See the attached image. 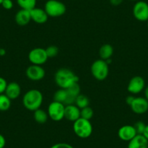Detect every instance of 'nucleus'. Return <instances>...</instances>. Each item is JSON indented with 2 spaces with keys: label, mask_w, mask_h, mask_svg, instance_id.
<instances>
[{
  "label": "nucleus",
  "mask_w": 148,
  "mask_h": 148,
  "mask_svg": "<svg viewBox=\"0 0 148 148\" xmlns=\"http://www.w3.org/2000/svg\"><path fill=\"white\" fill-rule=\"evenodd\" d=\"M144 94H145V98L148 101V86H145L144 89Z\"/></svg>",
  "instance_id": "f704fd0d"
},
{
  "label": "nucleus",
  "mask_w": 148,
  "mask_h": 148,
  "mask_svg": "<svg viewBox=\"0 0 148 148\" xmlns=\"http://www.w3.org/2000/svg\"><path fill=\"white\" fill-rule=\"evenodd\" d=\"M31 13V21L35 22L37 24H44L47 21L48 15L45 12V9L35 8L30 11Z\"/></svg>",
  "instance_id": "4468645a"
},
{
  "label": "nucleus",
  "mask_w": 148,
  "mask_h": 148,
  "mask_svg": "<svg viewBox=\"0 0 148 148\" xmlns=\"http://www.w3.org/2000/svg\"><path fill=\"white\" fill-rule=\"evenodd\" d=\"M46 49L47 55L48 58H53L56 57L59 53V49L56 46L51 45L48 47Z\"/></svg>",
  "instance_id": "a878e982"
},
{
  "label": "nucleus",
  "mask_w": 148,
  "mask_h": 148,
  "mask_svg": "<svg viewBox=\"0 0 148 148\" xmlns=\"http://www.w3.org/2000/svg\"><path fill=\"white\" fill-rule=\"evenodd\" d=\"M11 107V99L5 94L0 95V111H7Z\"/></svg>",
  "instance_id": "4be33fe9"
},
{
  "label": "nucleus",
  "mask_w": 148,
  "mask_h": 148,
  "mask_svg": "<svg viewBox=\"0 0 148 148\" xmlns=\"http://www.w3.org/2000/svg\"><path fill=\"white\" fill-rule=\"evenodd\" d=\"M0 49H1V47H0Z\"/></svg>",
  "instance_id": "ea45409f"
},
{
  "label": "nucleus",
  "mask_w": 148,
  "mask_h": 148,
  "mask_svg": "<svg viewBox=\"0 0 148 148\" xmlns=\"http://www.w3.org/2000/svg\"><path fill=\"white\" fill-rule=\"evenodd\" d=\"M21 93V86L16 82H11L8 84L5 94L11 99H17L19 97Z\"/></svg>",
  "instance_id": "2eb2a0df"
},
{
  "label": "nucleus",
  "mask_w": 148,
  "mask_h": 148,
  "mask_svg": "<svg viewBox=\"0 0 148 148\" xmlns=\"http://www.w3.org/2000/svg\"><path fill=\"white\" fill-rule=\"evenodd\" d=\"M93 116L94 111L92 108H91L89 106L81 109V118H82V119L90 121L93 117Z\"/></svg>",
  "instance_id": "393cba45"
},
{
  "label": "nucleus",
  "mask_w": 148,
  "mask_h": 148,
  "mask_svg": "<svg viewBox=\"0 0 148 148\" xmlns=\"http://www.w3.org/2000/svg\"><path fill=\"white\" fill-rule=\"evenodd\" d=\"M66 91L67 92H68V96L71 97L76 98V97H77L78 95H80L81 92V87L80 86H79V82L71 85V86H69L68 89H66Z\"/></svg>",
  "instance_id": "b1692460"
},
{
  "label": "nucleus",
  "mask_w": 148,
  "mask_h": 148,
  "mask_svg": "<svg viewBox=\"0 0 148 148\" xmlns=\"http://www.w3.org/2000/svg\"><path fill=\"white\" fill-rule=\"evenodd\" d=\"M1 5H2L4 9L7 10H10L12 9L14 5L12 0H4Z\"/></svg>",
  "instance_id": "c85d7f7f"
},
{
  "label": "nucleus",
  "mask_w": 148,
  "mask_h": 148,
  "mask_svg": "<svg viewBox=\"0 0 148 148\" xmlns=\"http://www.w3.org/2000/svg\"><path fill=\"white\" fill-rule=\"evenodd\" d=\"M81 118V109L76 105H68L65 107L64 119H66L69 121L74 122Z\"/></svg>",
  "instance_id": "ddd939ff"
},
{
  "label": "nucleus",
  "mask_w": 148,
  "mask_h": 148,
  "mask_svg": "<svg viewBox=\"0 0 148 148\" xmlns=\"http://www.w3.org/2000/svg\"><path fill=\"white\" fill-rule=\"evenodd\" d=\"M145 88V79L139 76H135L129 81L127 90L132 95H138L144 91Z\"/></svg>",
  "instance_id": "9d476101"
},
{
  "label": "nucleus",
  "mask_w": 148,
  "mask_h": 148,
  "mask_svg": "<svg viewBox=\"0 0 148 148\" xmlns=\"http://www.w3.org/2000/svg\"><path fill=\"white\" fill-rule=\"evenodd\" d=\"M45 10L51 18H59L66 12V6L59 0H48L45 5Z\"/></svg>",
  "instance_id": "39448f33"
},
{
  "label": "nucleus",
  "mask_w": 148,
  "mask_h": 148,
  "mask_svg": "<svg viewBox=\"0 0 148 148\" xmlns=\"http://www.w3.org/2000/svg\"><path fill=\"white\" fill-rule=\"evenodd\" d=\"M8 84V82L4 78L0 77V95L5 93Z\"/></svg>",
  "instance_id": "cd10ccee"
},
{
  "label": "nucleus",
  "mask_w": 148,
  "mask_h": 148,
  "mask_svg": "<svg viewBox=\"0 0 148 148\" xmlns=\"http://www.w3.org/2000/svg\"><path fill=\"white\" fill-rule=\"evenodd\" d=\"M6 54V51H5V49L3 48H1L0 49V56H4Z\"/></svg>",
  "instance_id": "c9c22d12"
},
{
  "label": "nucleus",
  "mask_w": 148,
  "mask_h": 148,
  "mask_svg": "<svg viewBox=\"0 0 148 148\" xmlns=\"http://www.w3.org/2000/svg\"><path fill=\"white\" fill-rule=\"evenodd\" d=\"M73 129L75 134L82 139H86L92 135L93 132V126L89 120L79 118L73 122Z\"/></svg>",
  "instance_id": "7ed1b4c3"
},
{
  "label": "nucleus",
  "mask_w": 148,
  "mask_h": 148,
  "mask_svg": "<svg viewBox=\"0 0 148 148\" xmlns=\"http://www.w3.org/2000/svg\"><path fill=\"white\" fill-rule=\"evenodd\" d=\"M129 1H132V2H138L139 0H129Z\"/></svg>",
  "instance_id": "e433bc0d"
},
{
  "label": "nucleus",
  "mask_w": 148,
  "mask_h": 148,
  "mask_svg": "<svg viewBox=\"0 0 148 148\" xmlns=\"http://www.w3.org/2000/svg\"><path fill=\"white\" fill-rule=\"evenodd\" d=\"M147 28H148V21H147Z\"/></svg>",
  "instance_id": "58836bf2"
},
{
  "label": "nucleus",
  "mask_w": 148,
  "mask_h": 148,
  "mask_svg": "<svg viewBox=\"0 0 148 148\" xmlns=\"http://www.w3.org/2000/svg\"><path fill=\"white\" fill-rule=\"evenodd\" d=\"M28 58L32 65H42L48 60L46 49L41 47L34 48L31 49L28 55Z\"/></svg>",
  "instance_id": "0eeeda50"
},
{
  "label": "nucleus",
  "mask_w": 148,
  "mask_h": 148,
  "mask_svg": "<svg viewBox=\"0 0 148 148\" xmlns=\"http://www.w3.org/2000/svg\"><path fill=\"white\" fill-rule=\"evenodd\" d=\"M6 145V139L5 136L0 134V148H4Z\"/></svg>",
  "instance_id": "7c9ffc66"
},
{
  "label": "nucleus",
  "mask_w": 148,
  "mask_h": 148,
  "mask_svg": "<svg viewBox=\"0 0 148 148\" xmlns=\"http://www.w3.org/2000/svg\"><path fill=\"white\" fill-rule=\"evenodd\" d=\"M15 21L18 25H21V26L28 25L31 21L30 11L21 9L15 14Z\"/></svg>",
  "instance_id": "dca6fc26"
},
{
  "label": "nucleus",
  "mask_w": 148,
  "mask_h": 148,
  "mask_svg": "<svg viewBox=\"0 0 148 148\" xmlns=\"http://www.w3.org/2000/svg\"><path fill=\"white\" fill-rule=\"evenodd\" d=\"M21 9L31 11L36 6V0H16Z\"/></svg>",
  "instance_id": "aec40b11"
},
{
  "label": "nucleus",
  "mask_w": 148,
  "mask_h": 148,
  "mask_svg": "<svg viewBox=\"0 0 148 148\" xmlns=\"http://www.w3.org/2000/svg\"><path fill=\"white\" fill-rule=\"evenodd\" d=\"M113 47L109 44H105L102 45L99 51V55L100 57V59L103 60H110L113 55Z\"/></svg>",
  "instance_id": "a211bd4d"
},
{
  "label": "nucleus",
  "mask_w": 148,
  "mask_h": 148,
  "mask_svg": "<svg viewBox=\"0 0 148 148\" xmlns=\"http://www.w3.org/2000/svg\"><path fill=\"white\" fill-rule=\"evenodd\" d=\"M75 104L79 109H82L86 107H88L89 105V99L86 95H82L80 94L78 95L75 100Z\"/></svg>",
  "instance_id": "412c9836"
},
{
  "label": "nucleus",
  "mask_w": 148,
  "mask_h": 148,
  "mask_svg": "<svg viewBox=\"0 0 148 148\" xmlns=\"http://www.w3.org/2000/svg\"><path fill=\"white\" fill-rule=\"evenodd\" d=\"M4 0H0V5H2V2H3Z\"/></svg>",
  "instance_id": "4c0bfd02"
},
{
  "label": "nucleus",
  "mask_w": 148,
  "mask_h": 148,
  "mask_svg": "<svg viewBox=\"0 0 148 148\" xmlns=\"http://www.w3.org/2000/svg\"><path fill=\"white\" fill-rule=\"evenodd\" d=\"M34 118L36 122H37L38 123H40V124H43V123H45L47 121L48 118H49L47 112L41 109V108L34 111Z\"/></svg>",
  "instance_id": "6ab92c4d"
},
{
  "label": "nucleus",
  "mask_w": 148,
  "mask_h": 148,
  "mask_svg": "<svg viewBox=\"0 0 148 148\" xmlns=\"http://www.w3.org/2000/svg\"><path fill=\"white\" fill-rule=\"evenodd\" d=\"M67 97H68V92H67L66 89H58V91L55 92L54 94V101L56 102H61V103H65V100H66Z\"/></svg>",
  "instance_id": "5701e85b"
},
{
  "label": "nucleus",
  "mask_w": 148,
  "mask_h": 148,
  "mask_svg": "<svg viewBox=\"0 0 148 148\" xmlns=\"http://www.w3.org/2000/svg\"><path fill=\"white\" fill-rule=\"evenodd\" d=\"M128 148H148V140L142 134H136L129 142Z\"/></svg>",
  "instance_id": "f3484780"
},
{
  "label": "nucleus",
  "mask_w": 148,
  "mask_h": 148,
  "mask_svg": "<svg viewBox=\"0 0 148 148\" xmlns=\"http://www.w3.org/2000/svg\"><path fill=\"white\" fill-rule=\"evenodd\" d=\"M134 127L137 134H142L144 131H145V127H146V124H145L143 121H139L136 122V123H134Z\"/></svg>",
  "instance_id": "bb28decb"
},
{
  "label": "nucleus",
  "mask_w": 148,
  "mask_h": 148,
  "mask_svg": "<svg viewBox=\"0 0 148 148\" xmlns=\"http://www.w3.org/2000/svg\"><path fill=\"white\" fill-rule=\"evenodd\" d=\"M50 148H74L70 144L65 143V142H60V143L55 144Z\"/></svg>",
  "instance_id": "c756f323"
},
{
  "label": "nucleus",
  "mask_w": 148,
  "mask_h": 148,
  "mask_svg": "<svg viewBox=\"0 0 148 148\" xmlns=\"http://www.w3.org/2000/svg\"><path fill=\"white\" fill-rule=\"evenodd\" d=\"M43 102V95L38 89L28 91L23 97V106L28 110L35 111L41 108Z\"/></svg>",
  "instance_id": "f03ea898"
},
{
  "label": "nucleus",
  "mask_w": 148,
  "mask_h": 148,
  "mask_svg": "<svg viewBox=\"0 0 148 148\" xmlns=\"http://www.w3.org/2000/svg\"><path fill=\"white\" fill-rule=\"evenodd\" d=\"M134 99V97L132 96V95H130V96H128L126 99V102L127 103V105H130L131 104H132V102H133Z\"/></svg>",
  "instance_id": "473e14b6"
},
{
  "label": "nucleus",
  "mask_w": 148,
  "mask_h": 148,
  "mask_svg": "<svg viewBox=\"0 0 148 148\" xmlns=\"http://www.w3.org/2000/svg\"><path fill=\"white\" fill-rule=\"evenodd\" d=\"M136 134H137L134 127L132 125H124L121 126L118 131V136L119 139L124 142H129Z\"/></svg>",
  "instance_id": "f8f14e48"
},
{
  "label": "nucleus",
  "mask_w": 148,
  "mask_h": 148,
  "mask_svg": "<svg viewBox=\"0 0 148 148\" xmlns=\"http://www.w3.org/2000/svg\"><path fill=\"white\" fill-rule=\"evenodd\" d=\"M65 105L61 102L53 101L49 105L47 113L49 118L54 121H60L64 119Z\"/></svg>",
  "instance_id": "423d86ee"
},
{
  "label": "nucleus",
  "mask_w": 148,
  "mask_h": 148,
  "mask_svg": "<svg viewBox=\"0 0 148 148\" xmlns=\"http://www.w3.org/2000/svg\"><path fill=\"white\" fill-rule=\"evenodd\" d=\"M133 15L137 21L145 22L148 21V4L145 1L139 0L136 2L133 7Z\"/></svg>",
  "instance_id": "6e6552de"
},
{
  "label": "nucleus",
  "mask_w": 148,
  "mask_h": 148,
  "mask_svg": "<svg viewBox=\"0 0 148 148\" xmlns=\"http://www.w3.org/2000/svg\"><path fill=\"white\" fill-rule=\"evenodd\" d=\"M45 69L42 65H31L27 68L25 71V75L27 78L33 82H39L42 80L45 76Z\"/></svg>",
  "instance_id": "1a4fd4ad"
},
{
  "label": "nucleus",
  "mask_w": 148,
  "mask_h": 148,
  "mask_svg": "<svg viewBox=\"0 0 148 148\" xmlns=\"http://www.w3.org/2000/svg\"><path fill=\"white\" fill-rule=\"evenodd\" d=\"M79 77L68 68H60L55 73V82L60 89H68L69 86L79 82Z\"/></svg>",
  "instance_id": "f257e3e1"
},
{
  "label": "nucleus",
  "mask_w": 148,
  "mask_h": 148,
  "mask_svg": "<svg viewBox=\"0 0 148 148\" xmlns=\"http://www.w3.org/2000/svg\"><path fill=\"white\" fill-rule=\"evenodd\" d=\"M123 0H110V3L113 6H119L123 3Z\"/></svg>",
  "instance_id": "2f4dec72"
},
{
  "label": "nucleus",
  "mask_w": 148,
  "mask_h": 148,
  "mask_svg": "<svg viewBox=\"0 0 148 148\" xmlns=\"http://www.w3.org/2000/svg\"><path fill=\"white\" fill-rule=\"evenodd\" d=\"M91 73L97 81H104L109 74V66L105 60L99 59L95 60L91 66Z\"/></svg>",
  "instance_id": "20e7f679"
},
{
  "label": "nucleus",
  "mask_w": 148,
  "mask_h": 148,
  "mask_svg": "<svg viewBox=\"0 0 148 148\" xmlns=\"http://www.w3.org/2000/svg\"><path fill=\"white\" fill-rule=\"evenodd\" d=\"M130 108L134 113L137 115H142L148 111V101L142 97H134Z\"/></svg>",
  "instance_id": "9b49d317"
},
{
  "label": "nucleus",
  "mask_w": 148,
  "mask_h": 148,
  "mask_svg": "<svg viewBox=\"0 0 148 148\" xmlns=\"http://www.w3.org/2000/svg\"><path fill=\"white\" fill-rule=\"evenodd\" d=\"M142 135L148 140V125H146V127H145V129Z\"/></svg>",
  "instance_id": "72a5a7b5"
}]
</instances>
